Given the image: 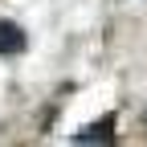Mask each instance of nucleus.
<instances>
[{
  "mask_svg": "<svg viewBox=\"0 0 147 147\" xmlns=\"http://www.w3.org/2000/svg\"><path fill=\"white\" fill-rule=\"evenodd\" d=\"M74 147H115V115H102L98 123L82 127L74 135Z\"/></svg>",
  "mask_w": 147,
  "mask_h": 147,
  "instance_id": "1",
  "label": "nucleus"
},
{
  "mask_svg": "<svg viewBox=\"0 0 147 147\" xmlns=\"http://www.w3.org/2000/svg\"><path fill=\"white\" fill-rule=\"evenodd\" d=\"M25 45H29V37H25V29H21V25H12V21H0V53H4V57L21 53Z\"/></svg>",
  "mask_w": 147,
  "mask_h": 147,
  "instance_id": "2",
  "label": "nucleus"
}]
</instances>
